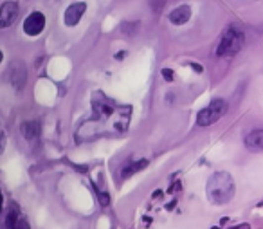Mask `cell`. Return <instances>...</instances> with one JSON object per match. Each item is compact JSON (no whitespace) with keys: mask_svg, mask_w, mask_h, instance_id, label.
Here are the masks:
<instances>
[{"mask_svg":"<svg viewBox=\"0 0 263 229\" xmlns=\"http://www.w3.org/2000/svg\"><path fill=\"white\" fill-rule=\"evenodd\" d=\"M85 9H87V4L85 2H76V4L69 5V9L65 11V25H76L78 22L81 20V16H83Z\"/></svg>","mask_w":263,"mask_h":229,"instance_id":"52a82bcc","label":"cell"},{"mask_svg":"<svg viewBox=\"0 0 263 229\" xmlns=\"http://www.w3.org/2000/svg\"><path fill=\"white\" fill-rule=\"evenodd\" d=\"M45 27V16L42 15L40 11H33L27 18L24 20V33L29 36L40 35Z\"/></svg>","mask_w":263,"mask_h":229,"instance_id":"5b68a950","label":"cell"},{"mask_svg":"<svg viewBox=\"0 0 263 229\" xmlns=\"http://www.w3.org/2000/svg\"><path fill=\"white\" fill-rule=\"evenodd\" d=\"M18 16V4L16 2H4L0 7V27H9L15 24Z\"/></svg>","mask_w":263,"mask_h":229,"instance_id":"8992f818","label":"cell"},{"mask_svg":"<svg viewBox=\"0 0 263 229\" xmlns=\"http://www.w3.org/2000/svg\"><path fill=\"white\" fill-rule=\"evenodd\" d=\"M146 165H148V161H146V159L132 161V163H130V165L123 170V177H124V179H126V177H130V175H134L135 172H139V170H143Z\"/></svg>","mask_w":263,"mask_h":229,"instance_id":"8fae6325","label":"cell"},{"mask_svg":"<svg viewBox=\"0 0 263 229\" xmlns=\"http://www.w3.org/2000/svg\"><path fill=\"white\" fill-rule=\"evenodd\" d=\"M20 130L25 139L33 141L40 135V123H38V121H25L24 125L20 126Z\"/></svg>","mask_w":263,"mask_h":229,"instance_id":"30bf717a","label":"cell"},{"mask_svg":"<svg viewBox=\"0 0 263 229\" xmlns=\"http://www.w3.org/2000/svg\"><path fill=\"white\" fill-rule=\"evenodd\" d=\"M227 112V103L223 100H213L208 107H204L197 114V125L199 126H209L220 121Z\"/></svg>","mask_w":263,"mask_h":229,"instance_id":"277c9868","label":"cell"},{"mask_svg":"<svg viewBox=\"0 0 263 229\" xmlns=\"http://www.w3.org/2000/svg\"><path fill=\"white\" fill-rule=\"evenodd\" d=\"M245 148L251 150V152H262L263 150V128H256L251 130L247 135H245Z\"/></svg>","mask_w":263,"mask_h":229,"instance_id":"ba28073f","label":"cell"},{"mask_svg":"<svg viewBox=\"0 0 263 229\" xmlns=\"http://www.w3.org/2000/svg\"><path fill=\"white\" fill-rule=\"evenodd\" d=\"M243 44V33L238 27H227L223 31L222 38L218 42V47H216V55L222 56V58H229V56H234L242 49Z\"/></svg>","mask_w":263,"mask_h":229,"instance_id":"3957f363","label":"cell"},{"mask_svg":"<svg viewBox=\"0 0 263 229\" xmlns=\"http://www.w3.org/2000/svg\"><path fill=\"white\" fill-rule=\"evenodd\" d=\"M13 229H31L29 222H27V219H25L24 215H20V219L16 220V224L13 226Z\"/></svg>","mask_w":263,"mask_h":229,"instance_id":"7c38bea8","label":"cell"},{"mask_svg":"<svg viewBox=\"0 0 263 229\" xmlns=\"http://www.w3.org/2000/svg\"><path fill=\"white\" fill-rule=\"evenodd\" d=\"M162 78L166 81H173V78H175L173 70H171V69H162Z\"/></svg>","mask_w":263,"mask_h":229,"instance_id":"4fadbf2b","label":"cell"},{"mask_svg":"<svg viewBox=\"0 0 263 229\" xmlns=\"http://www.w3.org/2000/svg\"><path fill=\"white\" fill-rule=\"evenodd\" d=\"M229 229H251V226H249V224H238V226H234V228H229Z\"/></svg>","mask_w":263,"mask_h":229,"instance_id":"5bb4252c","label":"cell"},{"mask_svg":"<svg viewBox=\"0 0 263 229\" xmlns=\"http://www.w3.org/2000/svg\"><path fill=\"white\" fill-rule=\"evenodd\" d=\"M189 18H191V9L188 5H180V7H177V9L169 13V22L175 25H184Z\"/></svg>","mask_w":263,"mask_h":229,"instance_id":"9c48e42d","label":"cell"},{"mask_svg":"<svg viewBox=\"0 0 263 229\" xmlns=\"http://www.w3.org/2000/svg\"><path fill=\"white\" fill-rule=\"evenodd\" d=\"M132 119V105L117 103L105 92L92 94V114L85 119L76 132L78 143H89L100 137L121 135L128 130Z\"/></svg>","mask_w":263,"mask_h":229,"instance_id":"6da1fadb","label":"cell"},{"mask_svg":"<svg viewBox=\"0 0 263 229\" xmlns=\"http://www.w3.org/2000/svg\"><path fill=\"white\" fill-rule=\"evenodd\" d=\"M208 199L213 204H227L234 197V180L227 172H216L208 180Z\"/></svg>","mask_w":263,"mask_h":229,"instance_id":"7a4b0ae2","label":"cell"}]
</instances>
